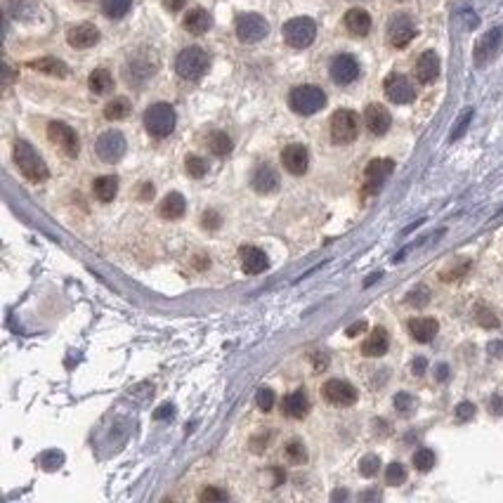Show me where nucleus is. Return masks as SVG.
<instances>
[{"label":"nucleus","mask_w":503,"mask_h":503,"mask_svg":"<svg viewBox=\"0 0 503 503\" xmlns=\"http://www.w3.org/2000/svg\"><path fill=\"white\" fill-rule=\"evenodd\" d=\"M204 227H211V229H215V227H220V215L218 213H204Z\"/></svg>","instance_id":"nucleus-47"},{"label":"nucleus","mask_w":503,"mask_h":503,"mask_svg":"<svg viewBox=\"0 0 503 503\" xmlns=\"http://www.w3.org/2000/svg\"><path fill=\"white\" fill-rule=\"evenodd\" d=\"M284 451H286V458H289L291 463H305L307 451H305V444L300 442V440H291L284 447Z\"/></svg>","instance_id":"nucleus-37"},{"label":"nucleus","mask_w":503,"mask_h":503,"mask_svg":"<svg viewBox=\"0 0 503 503\" xmlns=\"http://www.w3.org/2000/svg\"><path fill=\"white\" fill-rule=\"evenodd\" d=\"M282 409L286 416H291V419H305V416L310 414V397H307L303 390H296V392L286 394L282 402Z\"/></svg>","instance_id":"nucleus-23"},{"label":"nucleus","mask_w":503,"mask_h":503,"mask_svg":"<svg viewBox=\"0 0 503 503\" xmlns=\"http://www.w3.org/2000/svg\"><path fill=\"white\" fill-rule=\"evenodd\" d=\"M387 345H390V338H387V331L385 328H373L371 336L366 338L364 345H362V352L366 357H380L387 352Z\"/></svg>","instance_id":"nucleus-27"},{"label":"nucleus","mask_w":503,"mask_h":503,"mask_svg":"<svg viewBox=\"0 0 503 503\" xmlns=\"http://www.w3.org/2000/svg\"><path fill=\"white\" fill-rule=\"evenodd\" d=\"M289 104L300 116H312V114H317L319 109H324L326 92L317 88V85H298V88L291 90Z\"/></svg>","instance_id":"nucleus-2"},{"label":"nucleus","mask_w":503,"mask_h":503,"mask_svg":"<svg viewBox=\"0 0 503 503\" xmlns=\"http://www.w3.org/2000/svg\"><path fill=\"white\" fill-rule=\"evenodd\" d=\"M444 378H449V366L440 364V366H437V380H444Z\"/></svg>","instance_id":"nucleus-53"},{"label":"nucleus","mask_w":503,"mask_h":503,"mask_svg":"<svg viewBox=\"0 0 503 503\" xmlns=\"http://www.w3.org/2000/svg\"><path fill=\"white\" fill-rule=\"evenodd\" d=\"M470 118H472V109H465V111L461 114V118H458V123H456V128H454V133H451V138H449L451 142L458 140V138H461V135L465 133V128H468Z\"/></svg>","instance_id":"nucleus-42"},{"label":"nucleus","mask_w":503,"mask_h":503,"mask_svg":"<svg viewBox=\"0 0 503 503\" xmlns=\"http://www.w3.org/2000/svg\"><path fill=\"white\" fill-rule=\"evenodd\" d=\"M345 28L357 35V38H364L366 33L371 31V17L369 12L362 10V7H352V10L345 12Z\"/></svg>","instance_id":"nucleus-21"},{"label":"nucleus","mask_w":503,"mask_h":503,"mask_svg":"<svg viewBox=\"0 0 503 503\" xmlns=\"http://www.w3.org/2000/svg\"><path fill=\"white\" fill-rule=\"evenodd\" d=\"M145 128L152 138H168L175 131V109L166 102H156L145 111Z\"/></svg>","instance_id":"nucleus-3"},{"label":"nucleus","mask_w":503,"mask_h":503,"mask_svg":"<svg viewBox=\"0 0 503 503\" xmlns=\"http://www.w3.org/2000/svg\"><path fill=\"white\" fill-rule=\"evenodd\" d=\"M184 3H187V0H163V7L170 10V12H179L184 7Z\"/></svg>","instance_id":"nucleus-50"},{"label":"nucleus","mask_w":503,"mask_h":503,"mask_svg":"<svg viewBox=\"0 0 503 503\" xmlns=\"http://www.w3.org/2000/svg\"><path fill=\"white\" fill-rule=\"evenodd\" d=\"M184 211H187V201H184V197L179 192H170L168 197L161 201V206H159V215H161V218H166V220L182 218Z\"/></svg>","instance_id":"nucleus-26"},{"label":"nucleus","mask_w":503,"mask_h":503,"mask_svg":"<svg viewBox=\"0 0 503 503\" xmlns=\"http://www.w3.org/2000/svg\"><path fill=\"white\" fill-rule=\"evenodd\" d=\"M437 321L430 319V317H416L409 321V333H411L414 341L419 343H430L433 338L437 336Z\"/></svg>","instance_id":"nucleus-24"},{"label":"nucleus","mask_w":503,"mask_h":503,"mask_svg":"<svg viewBox=\"0 0 503 503\" xmlns=\"http://www.w3.org/2000/svg\"><path fill=\"white\" fill-rule=\"evenodd\" d=\"M383 88H385L387 99L394 102V104H409V102H414V99H416L414 83L409 81L404 74H390V76L385 78Z\"/></svg>","instance_id":"nucleus-10"},{"label":"nucleus","mask_w":503,"mask_h":503,"mask_svg":"<svg viewBox=\"0 0 503 503\" xmlns=\"http://www.w3.org/2000/svg\"><path fill=\"white\" fill-rule=\"evenodd\" d=\"M501 43H503L501 28H492V31H487L482 38L477 40V45H475V64L477 67H485L487 62L497 57V52L501 50Z\"/></svg>","instance_id":"nucleus-14"},{"label":"nucleus","mask_w":503,"mask_h":503,"mask_svg":"<svg viewBox=\"0 0 503 503\" xmlns=\"http://www.w3.org/2000/svg\"><path fill=\"white\" fill-rule=\"evenodd\" d=\"M255 404L258 409H262V411H270V409L275 407V392H272L270 387H260L255 394Z\"/></svg>","instance_id":"nucleus-39"},{"label":"nucleus","mask_w":503,"mask_h":503,"mask_svg":"<svg viewBox=\"0 0 503 503\" xmlns=\"http://www.w3.org/2000/svg\"><path fill=\"white\" fill-rule=\"evenodd\" d=\"M267 33H270V24L260 14L248 12L236 19V35H239L241 43H248V45L250 43H260Z\"/></svg>","instance_id":"nucleus-7"},{"label":"nucleus","mask_w":503,"mask_h":503,"mask_svg":"<svg viewBox=\"0 0 503 503\" xmlns=\"http://www.w3.org/2000/svg\"><path fill=\"white\" fill-rule=\"evenodd\" d=\"M199 499H201V501H227L229 494L222 492V490H213V487H208V490L201 492Z\"/></svg>","instance_id":"nucleus-45"},{"label":"nucleus","mask_w":503,"mask_h":503,"mask_svg":"<svg viewBox=\"0 0 503 503\" xmlns=\"http://www.w3.org/2000/svg\"><path fill=\"white\" fill-rule=\"evenodd\" d=\"M426 369H428V362L423 357H416L414 359V373L416 376H423V373H426Z\"/></svg>","instance_id":"nucleus-51"},{"label":"nucleus","mask_w":503,"mask_h":503,"mask_svg":"<svg viewBox=\"0 0 503 503\" xmlns=\"http://www.w3.org/2000/svg\"><path fill=\"white\" fill-rule=\"evenodd\" d=\"M437 76H440V57H437V52H433V50H426V52L419 57V62H416V78H419L423 85H428V83H435Z\"/></svg>","instance_id":"nucleus-19"},{"label":"nucleus","mask_w":503,"mask_h":503,"mask_svg":"<svg viewBox=\"0 0 503 503\" xmlns=\"http://www.w3.org/2000/svg\"><path fill=\"white\" fill-rule=\"evenodd\" d=\"M362 331H366V321H355L352 326H348V331H345V333H348L350 338H355V336H359Z\"/></svg>","instance_id":"nucleus-49"},{"label":"nucleus","mask_w":503,"mask_h":503,"mask_svg":"<svg viewBox=\"0 0 503 503\" xmlns=\"http://www.w3.org/2000/svg\"><path fill=\"white\" fill-rule=\"evenodd\" d=\"M126 138L118 131H106L97 138L95 142V152L104 163H116L123 159L126 154Z\"/></svg>","instance_id":"nucleus-8"},{"label":"nucleus","mask_w":503,"mask_h":503,"mask_svg":"<svg viewBox=\"0 0 503 503\" xmlns=\"http://www.w3.org/2000/svg\"><path fill=\"white\" fill-rule=\"evenodd\" d=\"M435 461H437L435 454H433L430 449H426V447L419 449V451L414 454V465H416V470H421V472L433 470V468H435Z\"/></svg>","instance_id":"nucleus-35"},{"label":"nucleus","mask_w":503,"mask_h":503,"mask_svg":"<svg viewBox=\"0 0 503 503\" xmlns=\"http://www.w3.org/2000/svg\"><path fill=\"white\" fill-rule=\"evenodd\" d=\"M250 184H253V189L258 194H270L279 187V175L272 166L262 163V166H258L253 170V175H250Z\"/></svg>","instance_id":"nucleus-20"},{"label":"nucleus","mask_w":503,"mask_h":503,"mask_svg":"<svg viewBox=\"0 0 503 503\" xmlns=\"http://www.w3.org/2000/svg\"><path fill=\"white\" fill-rule=\"evenodd\" d=\"M208 147H211V152L215 156H227L229 152H232V140L227 138V133L215 131V133H211V138H208Z\"/></svg>","instance_id":"nucleus-32"},{"label":"nucleus","mask_w":503,"mask_h":503,"mask_svg":"<svg viewBox=\"0 0 503 503\" xmlns=\"http://www.w3.org/2000/svg\"><path fill=\"white\" fill-rule=\"evenodd\" d=\"M394 170V161L390 159H373L364 170V179H366V189L376 192L380 189V184L390 177V172Z\"/></svg>","instance_id":"nucleus-16"},{"label":"nucleus","mask_w":503,"mask_h":503,"mask_svg":"<svg viewBox=\"0 0 503 503\" xmlns=\"http://www.w3.org/2000/svg\"><path fill=\"white\" fill-rule=\"evenodd\" d=\"M282 163L291 175H305L310 166V154L303 145H289L282 152Z\"/></svg>","instance_id":"nucleus-15"},{"label":"nucleus","mask_w":503,"mask_h":503,"mask_svg":"<svg viewBox=\"0 0 503 503\" xmlns=\"http://www.w3.org/2000/svg\"><path fill=\"white\" fill-rule=\"evenodd\" d=\"M416 35V24L407 12H399L387 21V43L392 48H407Z\"/></svg>","instance_id":"nucleus-9"},{"label":"nucleus","mask_w":503,"mask_h":503,"mask_svg":"<svg viewBox=\"0 0 503 503\" xmlns=\"http://www.w3.org/2000/svg\"><path fill=\"white\" fill-rule=\"evenodd\" d=\"M428 300H430V291L426 289V286H419V289H414L411 293H409L407 303L414 307H423V305H428Z\"/></svg>","instance_id":"nucleus-40"},{"label":"nucleus","mask_w":503,"mask_h":503,"mask_svg":"<svg viewBox=\"0 0 503 503\" xmlns=\"http://www.w3.org/2000/svg\"><path fill=\"white\" fill-rule=\"evenodd\" d=\"M394 407H397V411L399 414H411V409H414V397L411 394H407V392H399V394H394Z\"/></svg>","instance_id":"nucleus-41"},{"label":"nucleus","mask_w":503,"mask_h":503,"mask_svg":"<svg viewBox=\"0 0 503 503\" xmlns=\"http://www.w3.org/2000/svg\"><path fill=\"white\" fill-rule=\"evenodd\" d=\"M28 67L40 71V74H48V76H57V78H67L69 76V67L55 57H40V60H33L28 62Z\"/></svg>","instance_id":"nucleus-28"},{"label":"nucleus","mask_w":503,"mask_h":503,"mask_svg":"<svg viewBox=\"0 0 503 503\" xmlns=\"http://www.w3.org/2000/svg\"><path fill=\"white\" fill-rule=\"evenodd\" d=\"M490 411H492V414H497V416L503 414V399L499 397V394H494V397L490 399Z\"/></svg>","instance_id":"nucleus-48"},{"label":"nucleus","mask_w":503,"mask_h":503,"mask_svg":"<svg viewBox=\"0 0 503 503\" xmlns=\"http://www.w3.org/2000/svg\"><path fill=\"white\" fill-rule=\"evenodd\" d=\"M385 482L390 485V487H399V485H404L407 482V468L402 463H390L387 465V470H385Z\"/></svg>","instance_id":"nucleus-36"},{"label":"nucleus","mask_w":503,"mask_h":503,"mask_svg":"<svg viewBox=\"0 0 503 503\" xmlns=\"http://www.w3.org/2000/svg\"><path fill=\"white\" fill-rule=\"evenodd\" d=\"M92 192H95V197L102 201V204H109V201L116 199V194H118V179L114 175L97 177L95 184H92Z\"/></svg>","instance_id":"nucleus-29"},{"label":"nucleus","mask_w":503,"mask_h":503,"mask_svg":"<svg viewBox=\"0 0 503 503\" xmlns=\"http://www.w3.org/2000/svg\"><path fill=\"white\" fill-rule=\"evenodd\" d=\"M326 362H328V359L326 357H314V366H317V371H321V369H324V366H326Z\"/></svg>","instance_id":"nucleus-54"},{"label":"nucleus","mask_w":503,"mask_h":503,"mask_svg":"<svg viewBox=\"0 0 503 503\" xmlns=\"http://www.w3.org/2000/svg\"><path fill=\"white\" fill-rule=\"evenodd\" d=\"M14 163H17L19 172L28 182H43V179H48L50 175L45 161H43L40 156L35 154V149L24 140L14 142Z\"/></svg>","instance_id":"nucleus-1"},{"label":"nucleus","mask_w":503,"mask_h":503,"mask_svg":"<svg viewBox=\"0 0 503 503\" xmlns=\"http://www.w3.org/2000/svg\"><path fill=\"white\" fill-rule=\"evenodd\" d=\"M211 26H213V19H211V14L204 10V7H194V10H189L184 14V28L194 35L206 33Z\"/></svg>","instance_id":"nucleus-25"},{"label":"nucleus","mask_w":503,"mask_h":503,"mask_svg":"<svg viewBox=\"0 0 503 503\" xmlns=\"http://www.w3.org/2000/svg\"><path fill=\"white\" fill-rule=\"evenodd\" d=\"M152 197H154V187H152V184H149V182H147V184H142L140 199H142V201H147V199H152Z\"/></svg>","instance_id":"nucleus-52"},{"label":"nucleus","mask_w":503,"mask_h":503,"mask_svg":"<svg viewBox=\"0 0 503 503\" xmlns=\"http://www.w3.org/2000/svg\"><path fill=\"white\" fill-rule=\"evenodd\" d=\"M345 497H348L345 492H336V494H333V499H345Z\"/></svg>","instance_id":"nucleus-55"},{"label":"nucleus","mask_w":503,"mask_h":503,"mask_svg":"<svg viewBox=\"0 0 503 503\" xmlns=\"http://www.w3.org/2000/svg\"><path fill=\"white\" fill-rule=\"evenodd\" d=\"M239 255H241V267L246 275H260V272L267 270V255L260 248L246 246L239 250Z\"/></svg>","instance_id":"nucleus-22"},{"label":"nucleus","mask_w":503,"mask_h":503,"mask_svg":"<svg viewBox=\"0 0 503 503\" xmlns=\"http://www.w3.org/2000/svg\"><path fill=\"white\" fill-rule=\"evenodd\" d=\"M128 114H131V102H128L126 97L111 99V102L104 106V116L109 121H121V118H126Z\"/></svg>","instance_id":"nucleus-31"},{"label":"nucleus","mask_w":503,"mask_h":503,"mask_svg":"<svg viewBox=\"0 0 503 503\" xmlns=\"http://www.w3.org/2000/svg\"><path fill=\"white\" fill-rule=\"evenodd\" d=\"M331 78L338 85H350L359 78V62L352 55H338L331 62Z\"/></svg>","instance_id":"nucleus-13"},{"label":"nucleus","mask_w":503,"mask_h":503,"mask_svg":"<svg viewBox=\"0 0 503 503\" xmlns=\"http://www.w3.org/2000/svg\"><path fill=\"white\" fill-rule=\"evenodd\" d=\"M477 321L482 326H487V328H494V326H499V319L494 317V314L487 310V307H477Z\"/></svg>","instance_id":"nucleus-44"},{"label":"nucleus","mask_w":503,"mask_h":503,"mask_svg":"<svg viewBox=\"0 0 503 503\" xmlns=\"http://www.w3.org/2000/svg\"><path fill=\"white\" fill-rule=\"evenodd\" d=\"M48 138L52 140L64 154L71 156V159L78 156V149L81 147H78V135L71 126L62 123V121H52V123L48 126Z\"/></svg>","instance_id":"nucleus-11"},{"label":"nucleus","mask_w":503,"mask_h":503,"mask_svg":"<svg viewBox=\"0 0 503 503\" xmlns=\"http://www.w3.org/2000/svg\"><path fill=\"white\" fill-rule=\"evenodd\" d=\"M88 85L95 95H106V92L114 88V78L106 69H95L88 78Z\"/></svg>","instance_id":"nucleus-30"},{"label":"nucleus","mask_w":503,"mask_h":503,"mask_svg":"<svg viewBox=\"0 0 503 503\" xmlns=\"http://www.w3.org/2000/svg\"><path fill=\"white\" fill-rule=\"evenodd\" d=\"M359 135V118L355 111L338 109L331 116V140L336 145H350Z\"/></svg>","instance_id":"nucleus-6"},{"label":"nucleus","mask_w":503,"mask_h":503,"mask_svg":"<svg viewBox=\"0 0 503 503\" xmlns=\"http://www.w3.org/2000/svg\"><path fill=\"white\" fill-rule=\"evenodd\" d=\"M67 40H69L71 48L88 50L92 45H97L99 31H97V26H92V24H76V26H71L69 31H67Z\"/></svg>","instance_id":"nucleus-18"},{"label":"nucleus","mask_w":503,"mask_h":503,"mask_svg":"<svg viewBox=\"0 0 503 503\" xmlns=\"http://www.w3.org/2000/svg\"><path fill=\"white\" fill-rule=\"evenodd\" d=\"M131 5H133V0H102V12L111 19H121L128 14Z\"/></svg>","instance_id":"nucleus-33"},{"label":"nucleus","mask_w":503,"mask_h":503,"mask_svg":"<svg viewBox=\"0 0 503 503\" xmlns=\"http://www.w3.org/2000/svg\"><path fill=\"white\" fill-rule=\"evenodd\" d=\"M472 416H475V404H470V402H461V404L456 407V421H470Z\"/></svg>","instance_id":"nucleus-43"},{"label":"nucleus","mask_w":503,"mask_h":503,"mask_svg":"<svg viewBox=\"0 0 503 503\" xmlns=\"http://www.w3.org/2000/svg\"><path fill=\"white\" fill-rule=\"evenodd\" d=\"M175 71L184 78V81H199V78L208 71V55H206V50H201L199 45L184 48L182 52L177 55Z\"/></svg>","instance_id":"nucleus-4"},{"label":"nucleus","mask_w":503,"mask_h":503,"mask_svg":"<svg viewBox=\"0 0 503 503\" xmlns=\"http://www.w3.org/2000/svg\"><path fill=\"white\" fill-rule=\"evenodd\" d=\"M378 470H380V458L378 456H364L362 461H359V472H362L364 477H373V475H378Z\"/></svg>","instance_id":"nucleus-38"},{"label":"nucleus","mask_w":503,"mask_h":503,"mask_svg":"<svg viewBox=\"0 0 503 503\" xmlns=\"http://www.w3.org/2000/svg\"><path fill=\"white\" fill-rule=\"evenodd\" d=\"M172 416H175V409H172V404H161V407L154 411V419H156V421H168V419H172Z\"/></svg>","instance_id":"nucleus-46"},{"label":"nucleus","mask_w":503,"mask_h":503,"mask_svg":"<svg viewBox=\"0 0 503 503\" xmlns=\"http://www.w3.org/2000/svg\"><path fill=\"white\" fill-rule=\"evenodd\" d=\"M184 168H187V175L189 177L201 179L208 172V163H206V159H201V156L192 154V156H187L184 159Z\"/></svg>","instance_id":"nucleus-34"},{"label":"nucleus","mask_w":503,"mask_h":503,"mask_svg":"<svg viewBox=\"0 0 503 503\" xmlns=\"http://www.w3.org/2000/svg\"><path fill=\"white\" fill-rule=\"evenodd\" d=\"M314 38H317V24H314L310 17H296L284 24V40L289 43L291 48L296 50L310 48Z\"/></svg>","instance_id":"nucleus-5"},{"label":"nucleus","mask_w":503,"mask_h":503,"mask_svg":"<svg viewBox=\"0 0 503 503\" xmlns=\"http://www.w3.org/2000/svg\"><path fill=\"white\" fill-rule=\"evenodd\" d=\"M364 123L371 135H385L392 123L390 111H387L383 104H369L364 111Z\"/></svg>","instance_id":"nucleus-17"},{"label":"nucleus","mask_w":503,"mask_h":503,"mask_svg":"<svg viewBox=\"0 0 503 503\" xmlns=\"http://www.w3.org/2000/svg\"><path fill=\"white\" fill-rule=\"evenodd\" d=\"M321 392H324V399L331 402V404H336V407H350L357 402V390L348 383V380H341V378L326 380L324 387H321Z\"/></svg>","instance_id":"nucleus-12"}]
</instances>
